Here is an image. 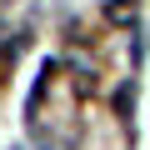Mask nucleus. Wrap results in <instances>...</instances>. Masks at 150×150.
Segmentation results:
<instances>
[{
  "instance_id": "obj_1",
  "label": "nucleus",
  "mask_w": 150,
  "mask_h": 150,
  "mask_svg": "<svg viewBox=\"0 0 150 150\" xmlns=\"http://www.w3.org/2000/svg\"><path fill=\"white\" fill-rule=\"evenodd\" d=\"M105 15H110V20H130V15H135V0H110Z\"/></svg>"
}]
</instances>
